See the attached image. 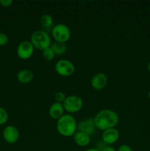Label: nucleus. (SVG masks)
Instances as JSON below:
<instances>
[{
	"label": "nucleus",
	"mask_w": 150,
	"mask_h": 151,
	"mask_svg": "<svg viewBox=\"0 0 150 151\" xmlns=\"http://www.w3.org/2000/svg\"><path fill=\"white\" fill-rule=\"evenodd\" d=\"M9 38L7 34L0 32V46H5L8 44Z\"/></svg>",
	"instance_id": "obj_20"
},
{
	"label": "nucleus",
	"mask_w": 150,
	"mask_h": 151,
	"mask_svg": "<svg viewBox=\"0 0 150 151\" xmlns=\"http://www.w3.org/2000/svg\"><path fill=\"white\" fill-rule=\"evenodd\" d=\"M96 129L94 117H88L77 123V131L83 132L89 136L95 134Z\"/></svg>",
	"instance_id": "obj_8"
},
{
	"label": "nucleus",
	"mask_w": 150,
	"mask_h": 151,
	"mask_svg": "<svg viewBox=\"0 0 150 151\" xmlns=\"http://www.w3.org/2000/svg\"><path fill=\"white\" fill-rule=\"evenodd\" d=\"M119 139V132L116 128H110L104 131L101 134V141L106 145L115 144Z\"/></svg>",
	"instance_id": "obj_10"
},
{
	"label": "nucleus",
	"mask_w": 150,
	"mask_h": 151,
	"mask_svg": "<svg viewBox=\"0 0 150 151\" xmlns=\"http://www.w3.org/2000/svg\"><path fill=\"white\" fill-rule=\"evenodd\" d=\"M3 138L4 141L10 145L15 144L19 139V131L13 125H7L4 128L2 132Z\"/></svg>",
	"instance_id": "obj_9"
},
{
	"label": "nucleus",
	"mask_w": 150,
	"mask_h": 151,
	"mask_svg": "<svg viewBox=\"0 0 150 151\" xmlns=\"http://www.w3.org/2000/svg\"><path fill=\"white\" fill-rule=\"evenodd\" d=\"M55 72L62 77H69L75 72V66L71 61L66 59L59 60L54 66Z\"/></svg>",
	"instance_id": "obj_6"
},
{
	"label": "nucleus",
	"mask_w": 150,
	"mask_h": 151,
	"mask_svg": "<svg viewBox=\"0 0 150 151\" xmlns=\"http://www.w3.org/2000/svg\"><path fill=\"white\" fill-rule=\"evenodd\" d=\"M42 55L44 60H46V61H51L54 59L56 55L52 50V49L51 48V47H50L44 50V51H42Z\"/></svg>",
	"instance_id": "obj_17"
},
{
	"label": "nucleus",
	"mask_w": 150,
	"mask_h": 151,
	"mask_svg": "<svg viewBox=\"0 0 150 151\" xmlns=\"http://www.w3.org/2000/svg\"><path fill=\"white\" fill-rule=\"evenodd\" d=\"M51 35L57 42L66 44L71 38L70 28L64 24H57L51 29Z\"/></svg>",
	"instance_id": "obj_5"
},
{
	"label": "nucleus",
	"mask_w": 150,
	"mask_h": 151,
	"mask_svg": "<svg viewBox=\"0 0 150 151\" xmlns=\"http://www.w3.org/2000/svg\"><path fill=\"white\" fill-rule=\"evenodd\" d=\"M108 79L107 75L102 72H99L94 75L91 81V85L94 89L100 91L105 88L107 86Z\"/></svg>",
	"instance_id": "obj_11"
},
{
	"label": "nucleus",
	"mask_w": 150,
	"mask_h": 151,
	"mask_svg": "<svg viewBox=\"0 0 150 151\" xmlns=\"http://www.w3.org/2000/svg\"><path fill=\"white\" fill-rule=\"evenodd\" d=\"M56 128L58 134L63 137H73L77 131V122L71 114H66L57 120Z\"/></svg>",
	"instance_id": "obj_2"
},
{
	"label": "nucleus",
	"mask_w": 150,
	"mask_h": 151,
	"mask_svg": "<svg viewBox=\"0 0 150 151\" xmlns=\"http://www.w3.org/2000/svg\"><path fill=\"white\" fill-rule=\"evenodd\" d=\"M40 23L44 29H49L54 23L53 17L49 14H44L40 19Z\"/></svg>",
	"instance_id": "obj_16"
},
{
	"label": "nucleus",
	"mask_w": 150,
	"mask_h": 151,
	"mask_svg": "<svg viewBox=\"0 0 150 151\" xmlns=\"http://www.w3.org/2000/svg\"><path fill=\"white\" fill-rule=\"evenodd\" d=\"M13 4V0H0V4L4 7H8Z\"/></svg>",
	"instance_id": "obj_21"
},
{
	"label": "nucleus",
	"mask_w": 150,
	"mask_h": 151,
	"mask_svg": "<svg viewBox=\"0 0 150 151\" xmlns=\"http://www.w3.org/2000/svg\"><path fill=\"white\" fill-rule=\"evenodd\" d=\"M117 151H132V150L130 146H129L128 145L124 144L119 146Z\"/></svg>",
	"instance_id": "obj_22"
},
{
	"label": "nucleus",
	"mask_w": 150,
	"mask_h": 151,
	"mask_svg": "<svg viewBox=\"0 0 150 151\" xmlns=\"http://www.w3.org/2000/svg\"><path fill=\"white\" fill-rule=\"evenodd\" d=\"M96 126L100 131L115 128L119 122V116L115 111L111 109H102L94 117Z\"/></svg>",
	"instance_id": "obj_1"
},
{
	"label": "nucleus",
	"mask_w": 150,
	"mask_h": 151,
	"mask_svg": "<svg viewBox=\"0 0 150 151\" xmlns=\"http://www.w3.org/2000/svg\"><path fill=\"white\" fill-rule=\"evenodd\" d=\"M148 97H149V98L150 99V91H149V93H148Z\"/></svg>",
	"instance_id": "obj_26"
},
{
	"label": "nucleus",
	"mask_w": 150,
	"mask_h": 151,
	"mask_svg": "<svg viewBox=\"0 0 150 151\" xmlns=\"http://www.w3.org/2000/svg\"><path fill=\"white\" fill-rule=\"evenodd\" d=\"M65 111L69 114H76L79 112L83 107V100L79 96L69 95L66 97L65 101L63 103Z\"/></svg>",
	"instance_id": "obj_4"
},
{
	"label": "nucleus",
	"mask_w": 150,
	"mask_h": 151,
	"mask_svg": "<svg viewBox=\"0 0 150 151\" xmlns=\"http://www.w3.org/2000/svg\"><path fill=\"white\" fill-rule=\"evenodd\" d=\"M30 42L33 45L34 48L38 50L44 51L46 49L51 47V37L48 32L42 29H38L32 32L31 35Z\"/></svg>",
	"instance_id": "obj_3"
},
{
	"label": "nucleus",
	"mask_w": 150,
	"mask_h": 151,
	"mask_svg": "<svg viewBox=\"0 0 150 151\" xmlns=\"http://www.w3.org/2000/svg\"><path fill=\"white\" fill-rule=\"evenodd\" d=\"M35 48L30 41H21L19 44L16 50L18 57L21 60H27L29 59L34 54Z\"/></svg>",
	"instance_id": "obj_7"
},
{
	"label": "nucleus",
	"mask_w": 150,
	"mask_h": 151,
	"mask_svg": "<svg viewBox=\"0 0 150 151\" xmlns=\"http://www.w3.org/2000/svg\"><path fill=\"white\" fill-rule=\"evenodd\" d=\"M54 100H55V102L60 103H63V102L65 101L66 98V96L64 92L63 91H57V92L54 94Z\"/></svg>",
	"instance_id": "obj_19"
},
{
	"label": "nucleus",
	"mask_w": 150,
	"mask_h": 151,
	"mask_svg": "<svg viewBox=\"0 0 150 151\" xmlns=\"http://www.w3.org/2000/svg\"><path fill=\"white\" fill-rule=\"evenodd\" d=\"M84 151H100V150H98L97 148H96V147H92V148L86 149V150H84Z\"/></svg>",
	"instance_id": "obj_24"
},
{
	"label": "nucleus",
	"mask_w": 150,
	"mask_h": 151,
	"mask_svg": "<svg viewBox=\"0 0 150 151\" xmlns=\"http://www.w3.org/2000/svg\"><path fill=\"white\" fill-rule=\"evenodd\" d=\"M74 142L79 147H87L91 143V136L80 131H76L73 136Z\"/></svg>",
	"instance_id": "obj_13"
},
{
	"label": "nucleus",
	"mask_w": 150,
	"mask_h": 151,
	"mask_svg": "<svg viewBox=\"0 0 150 151\" xmlns=\"http://www.w3.org/2000/svg\"><path fill=\"white\" fill-rule=\"evenodd\" d=\"M147 69H148V71L150 72V61L149 62L148 65H147Z\"/></svg>",
	"instance_id": "obj_25"
},
{
	"label": "nucleus",
	"mask_w": 150,
	"mask_h": 151,
	"mask_svg": "<svg viewBox=\"0 0 150 151\" xmlns=\"http://www.w3.org/2000/svg\"><path fill=\"white\" fill-rule=\"evenodd\" d=\"M9 115L7 111L3 108L0 107V125L5 124L8 120Z\"/></svg>",
	"instance_id": "obj_18"
},
{
	"label": "nucleus",
	"mask_w": 150,
	"mask_h": 151,
	"mask_svg": "<svg viewBox=\"0 0 150 151\" xmlns=\"http://www.w3.org/2000/svg\"><path fill=\"white\" fill-rule=\"evenodd\" d=\"M64 111L63 103L55 102L50 106L49 109V115L51 119L58 120L62 116L64 115Z\"/></svg>",
	"instance_id": "obj_12"
},
{
	"label": "nucleus",
	"mask_w": 150,
	"mask_h": 151,
	"mask_svg": "<svg viewBox=\"0 0 150 151\" xmlns=\"http://www.w3.org/2000/svg\"><path fill=\"white\" fill-rule=\"evenodd\" d=\"M51 48L52 49L56 55H64L67 51V46L65 43L57 42V41H54L51 44Z\"/></svg>",
	"instance_id": "obj_15"
},
{
	"label": "nucleus",
	"mask_w": 150,
	"mask_h": 151,
	"mask_svg": "<svg viewBox=\"0 0 150 151\" xmlns=\"http://www.w3.org/2000/svg\"><path fill=\"white\" fill-rule=\"evenodd\" d=\"M101 151H116L114 147H113L110 145H107L104 147Z\"/></svg>",
	"instance_id": "obj_23"
},
{
	"label": "nucleus",
	"mask_w": 150,
	"mask_h": 151,
	"mask_svg": "<svg viewBox=\"0 0 150 151\" xmlns=\"http://www.w3.org/2000/svg\"><path fill=\"white\" fill-rule=\"evenodd\" d=\"M17 80L20 83L27 84L34 79V73L29 69H21L17 74Z\"/></svg>",
	"instance_id": "obj_14"
}]
</instances>
